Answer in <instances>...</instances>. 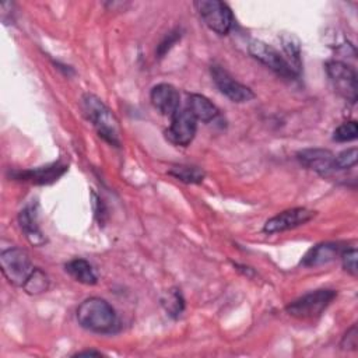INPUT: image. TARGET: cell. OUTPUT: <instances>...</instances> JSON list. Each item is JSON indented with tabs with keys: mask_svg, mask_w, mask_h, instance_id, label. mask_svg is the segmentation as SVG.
Masks as SVG:
<instances>
[{
	"mask_svg": "<svg viewBox=\"0 0 358 358\" xmlns=\"http://www.w3.org/2000/svg\"><path fill=\"white\" fill-rule=\"evenodd\" d=\"M77 322L83 329L94 333H115L119 329V317L113 306L98 296L84 299L77 308Z\"/></svg>",
	"mask_w": 358,
	"mask_h": 358,
	"instance_id": "1",
	"label": "cell"
},
{
	"mask_svg": "<svg viewBox=\"0 0 358 358\" xmlns=\"http://www.w3.org/2000/svg\"><path fill=\"white\" fill-rule=\"evenodd\" d=\"M182 34H180V29L176 28V29H172L168 35H165V38L159 42V45L157 46V50H155V55L158 59L164 57L169 50L180 39Z\"/></svg>",
	"mask_w": 358,
	"mask_h": 358,
	"instance_id": "24",
	"label": "cell"
},
{
	"mask_svg": "<svg viewBox=\"0 0 358 358\" xmlns=\"http://www.w3.org/2000/svg\"><path fill=\"white\" fill-rule=\"evenodd\" d=\"M357 159H358L357 148L344 150L340 154L334 155V168H336V171L352 168L357 165Z\"/></svg>",
	"mask_w": 358,
	"mask_h": 358,
	"instance_id": "23",
	"label": "cell"
},
{
	"mask_svg": "<svg viewBox=\"0 0 358 358\" xmlns=\"http://www.w3.org/2000/svg\"><path fill=\"white\" fill-rule=\"evenodd\" d=\"M203 22L215 34L227 35L234 25V14L231 8L220 0H199L194 1Z\"/></svg>",
	"mask_w": 358,
	"mask_h": 358,
	"instance_id": "5",
	"label": "cell"
},
{
	"mask_svg": "<svg viewBox=\"0 0 358 358\" xmlns=\"http://www.w3.org/2000/svg\"><path fill=\"white\" fill-rule=\"evenodd\" d=\"M92 206H94V211H95V217L99 222V225H102L105 222V215H106V208L102 203V200L95 194L92 193Z\"/></svg>",
	"mask_w": 358,
	"mask_h": 358,
	"instance_id": "27",
	"label": "cell"
},
{
	"mask_svg": "<svg viewBox=\"0 0 358 358\" xmlns=\"http://www.w3.org/2000/svg\"><path fill=\"white\" fill-rule=\"evenodd\" d=\"M83 355H102L99 351H94V350H90V351H81V352H77L76 357H83Z\"/></svg>",
	"mask_w": 358,
	"mask_h": 358,
	"instance_id": "28",
	"label": "cell"
},
{
	"mask_svg": "<svg viewBox=\"0 0 358 358\" xmlns=\"http://www.w3.org/2000/svg\"><path fill=\"white\" fill-rule=\"evenodd\" d=\"M357 249H347L341 253V262H343V267L344 270L351 274L352 277H357L358 274V268H357Z\"/></svg>",
	"mask_w": 358,
	"mask_h": 358,
	"instance_id": "25",
	"label": "cell"
},
{
	"mask_svg": "<svg viewBox=\"0 0 358 358\" xmlns=\"http://www.w3.org/2000/svg\"><path fill=\"white\" fill-rule=\"evenodd\" d=\"M0 266L8 282L17 287H22L35 268L28 252L21 248L3 250L0 253Z\"/></svg>",
	"mask_w": 358,
	"mask_h": 358,
	"instance_id": "4",
	"label": "cell"
},
{
	"mask_svg": "<svg viewBox=\"0 0 358 358\" xmlns=\"http://www.w3.org/2000/svg\"><path fill=\"white\" fill-rule=\"evenodd\" d=\"M187 109L196 120L203 123H210L220 115L218 108L207 96L200 94H190L187 96Z\"/></svg>",
	"mask_w": 358,
	"mask_h": 358,
	"instance_id": "15",
	"label": "cell"
},
{
	"mask_svg": "<svg viewBox=\"0 0 358 358\" xmlns=\"http://www.w3.org/2000/svg\"><path fill=\"white\" fill-rule=\"evenodd\" d=\"M248 52L250 56L256 60H259L262 64L273 70L275 74L284 77V78H295L296 74L291 69V66L287 63L285 57L274 49L271 45H267L263 41L253 39L248 45Z\"/></svg>",
	"mask_w": 358,
	"mask_h": 358,
	"instance_id": "7",
	"label": "cell"
},
{
	"mask_svg": "<svg viewBox=\"0 0 358 358\" xmlns=\"http://www.w3.org/2000/svg\"><path fill=\"white\" fill-rule=\"evenodd\" d=\"M48 288H49V277L39 267L34 268V271L29 274L25 284L22 285V289L29 295H39L42 292H46Z\"/></svg>",
	"mask_w": 358,
	"mask_h": 358,
	"instance_id": "20",
	"label": "cell"
},
{
	"mask_svg": "<svg viewBox=\"0 0 358 358\" xmlns=\"http://www.w3.org/2000/svg\"><path fill=\"white\" fill-rule=\"evenodd\" d=\"M281 46L285 55L287 63L291 66V69L298 76L302 67V56H301V42L294 34H282L281 38Z\"/></svg>",
	"mask_w": 358,
	"mask_h": 358,
	"instance_id": "18",
	"label": "cell"
},
{
	"mask_svg": "<svg viewBox=\"0 0 358 358\" xmlns=\"http://www.w3.org/2000/svg\"><path fill=\"white\" fill-rule=\"evenodd\" d=\"M298 161L322 176H329L334 168V154L324 148H305L296 154Z\"/></svg>",
	"mask_w": 358,
	"mask_h": 358,
	"instance_id": "11",
	"label": "cell"
},
{
	"mask_svg": "<svg viewBox=\"0 0 358 358\" xmlns=\"http://www.w3.org/2000/svg\"><path fill=\"white\" fill-rule=\"evenodd\" d=\"M64 268L67 274L77 282H81L85 285H94L98 282V275L95 270L92 268L90 262H87L85 259H80V257L73 259L66 263Z\"/></svg>",
	"mask_w": 358,
	"mask_h": 358,
	"instance_id": "17",
	"label": "cell"
},
{
	"mask_svg": "<svg viewBox=\"0 0 358 358\" xmlns=\"http://www.w3.org/2000/svg\"><path fill=\"white\" fill-rule=\"evenodd\" d=\"M66 169H67L66 165H63L60 162H55V164L35 168V169L14 171L11 173V176L18 180H29V182H34L38 185H45V183L57 180V178H60L66 172Z\"/></svg>",
	"mask_w": 358,
	"mask_h": 358,
	"instance_id": "13",
	"label": "cell"
},
{
	"mask_svg": "<svg viewBox=\"0 0 358 358\" xmlns=\"http://www.w3.org/2000/svg\"><path fill=\"white\" fill-rule=\"evenodd\" d=\"M336 296L334 289H316L292 301L285 309L288 315L296 319H315L323 313Z\"/></svg>",
	"mask_w": 358,
	"mask_h": 358,
	"instance_id": "3",
	"label": "cell"
},
{
	"mask_svg": "<svg viewBox=\"0 0 358 358\" xmlns=\"http://www.w3.org/2000/svg\"><path fill=\"white\" fill-rule=\"evenodd\" d=\"M168 173L187 185L201 183L204 179V172L200 168L190 165H175L168 171Z\"/></svg>",
	"mask_w": 358,
	"mask_h": 358,
	"instance_id": "19",
	"label": "cell"
},
{
	"mask_svg": "<svg viewBox=\"0 0 358 358\" xmlns=\"http://www.w3.org/2000/svg\"><path fill=\"white\" fill-rule=\"evenodd\" d=\"M210 73H211L214 84L220 90V92L224 94L232 102L243 103V102H249L255 98V92L249 87H246L242 83H239L238 80H235L224 67H221L218 64H213L210 69Z\"/></svg>",
	"mask_w": 358,
	"mask_h": 358,
	"instance_id": "8",
	"label": "cell"
},
{
	"mask_svg": "<svg viewBox=\"0 0 358 358\" xmlns=\"http://www.w3.org/2000/svg\"><path fill=\"white\" fill-rule=\"evenodd\" d=\"M358 136V124L355 120H348L341 123L333 133V140L338 143H347L355 140Z\"/></svg>",
	"mask_w": 358,
	"mask_h": 358,
	"instance_id": "22",
	"label": "cell"
},
{
	"mask_svg": "<svg viewBox=\"0 0 358 358\" xmlns=\"http://www.w3.org/2000/svg\"><path fill=\"white\" fill-rule=\"evenodd\" d=\"M161 303H162L164 309L166 310V313L172 317H178L185 309V299L182 296L180 289H178V288L168 289L164 294V296L161 298Z\"/></svg>",
	"mask_w": 358,
	"mask_h": 358,
	"instance_id": "21",
	"label": "cell"
},
{
	"mask_svg": "<svg viewBox=\"0 0 358 358\" xmlns=\"http://www.w3.org/2000/svg\"><path fill=\"white\" fill-rule=\"evenodd\" d=\"M18 224L21 231L24 232L25 238L28 239V242L34 246H41L46 242V238L43 236L42 231L39 229L38 225V215L34 207L28 206L25 208H22L18 214Z\"/></svg>",
	"mask_w": 358,
	"mask_h": 358,
	"instance_id": "14",
	"label": "cell"
},
{
	"mask_svg": "<svg viewBox=\"0 0 358 358\" xmlns=\"http://www.w3.org/2000/svg\"><path fill=\"white\" fill-rule=\"evenodd\" d=\"M340 249L337 245L334 243H319L313 248H310L306 255L302 259V264L306 267H317V266H323L330 263L331 260L336 259V256L338 255Z\"/></svg>",
	"mask_w": 358,
	"mask_h": 358,
	"instance_id": "16",
	"label": "cell"
},
{
	"mask_svg": "<svg viewBox=\"0 0 358 358\" xmlns=\"http://www.w3.org/2000/svg\"><path fill=\"white\" fill-rule=\"evenodd\" d=\"M315 214H316L315 211L305 207H295V208L281 211L266 221L263 227V232L277 234V232H284V231L296 228L310 221L315 217Z\"/></svg>",
	"mask_w": 358,
	"mask_h": 358,
	"instance_id": "10",
	"label": "cell"
},
{
	"mask_svg": "<svg viewBox=\"0 0 358 358\" xmlns=\"http://www.w3.org/2000/svg\"><path fill=\"white\" fill-rule=\"evenodd\" d=\"M171 117V124L165 131L166 138L175 145L187 147L193 141L197 131L196 117L189 109L176 110Z\"/></svg>",
	"mask_w": 358,
	"mask_h": 358,
	"instance_id": "9",
	"label": "cell"
},
{
	"mask_svg": "<svg viewBox=\"0 0 358 358\" xmlns=\"http://www.w3.org/2000/svg\"><path fill=\"white\" fill-rule=\"evenodd\" d=\"M81 108L87 119L94 124L99 137L109 144L120 145V129L116 116L112 110L94 94H84L81 98Z\"/></svg>",
	"mask_w": 358,
	"mask_h": 358,
	"instance_id": "2",
	"label": "cell"
},
{
	"mask_svg": "<svg viewBox=\"0 0 358 358\" xmlns=\"http://www.w3.org/2000/svg\"><path fill=\"white\" fill-rule=\"evenodd\" d=\"M150 101L159 113L165 116H172L176 110H179L180 96L178 90L172 84L161 83L152 87L150 92Z\"/></svg>",
	"mask_w": 358,
	"mask_h": 358,
	"instance_id": "12",
	"label": "cell"
},
{
	"mask_svg": "<svg viewBox=\"0 0 358 358\" xmlns=\"http://www.w3.org/2000/svg\"><path fill=\"white\" fill-rule=\"evenodd\" d=\"M324 67L334 90L345 101L355 103L358 99V83L354 69L340 60H330Z\"/></svg>",
	"mask_w": 358,
	"mask_h": 358,
	"instance_id": "6",
	"label": "cell"
},
{
	"mask_svg": "<svg viewBox=\"0 0 358 358\" xmlns=\"http://www.w3.org/2000/svg\"><path fill=\"white\" fill-rule=\"evenodd\" d=\"M357 338H358V336H357V326L352 324L347 330V333L344 334V337L341 340V344H340L341 348H344V350H357Z\"/></svg>",
	"mask_w": 358,
	"mask_h": 358,
	"instance_id": "26",
	"label": "cell"
}]
</instances>
